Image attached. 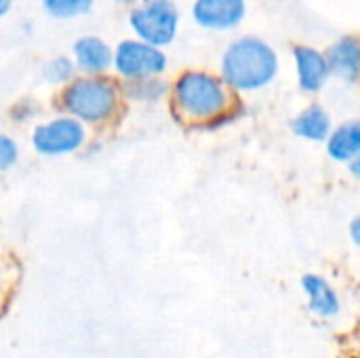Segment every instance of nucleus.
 Listing matches in <instances>:
<instances>
[{"instance_id":"1","label":"nucleus","mask_w":360,"mask_h":358,"mask_svg":"<svg viewBox=\"0 0 360 358\" xmlns=\"http://www.w3.org/2000/svg\"><path fill=\"white\" fill-rule=\"evenodd\" d=\"M169 95L173 116L188 122L192 129H198L207 120L226 112L236 101V93L219 74L198 68L184 70L171 82Z\"/></svg>"},{"instance_id":"2","label":"nucleus","mask_w":360,"mask_h":358,"mask_svg":"<svg viewBox=\"0 0 360 358\" xmlns=\"http://www.w3.org/2000/svg\"><path fill=\"white\" fill-rule=\"evenodd\" d=\"M281 74L276 49L262 36L247 34L232 40L219 61V76L234 93H257Z\"/></svg>"},{"instance_id":"3","label":"nucleus","mask_w":360,"mask_h":358,"mask_svg":"<svg viewBox=\"0 0 360 358\" xmlns=\"http://www.w3.org/2000/svg\"><path fill=\"white\" fill-rule=\"evenodd\" d=\"M122 103L120 82L105 74L74 76L59 91V108L82 124H103L118 114Z\"/></svg>"},{"instance_id":"4","label":"nucleus","mask_w":360,"mask_h":358,"mask_svg":"<svg viewBox=\"0 0 360 358\" xmlns=\"http://www.w3.org/2000/svg\"><path fill=\"white\" fill-rule=\"evenodd\" d=\"M181 13L175 0H141L129 11V27L135 38L154 46H169L179 34Z\"/></svg>"},{"instance_id":"5","label":"nucleus","mask_w":360,"mask_h":358,"mask_svg":"<svg viewBox=\"0 0 360 358\" xmlns=\"http://www.w3.org/2000/svg\"><path fill=\"white\" fill-rule=\"evenodd\" d=\"M169 68V57L165 49L154 46L139 38L120 40L114 46L112 70L122 80H139L150 76H162Z\"/></svg>"},{"instance_id":"6","label":"nucleus","mask_w":360,"mask_h":358,"mask_svg":"<svg viewBox=\"0 0 360 358\" xmlns=\"http://www.w3.org/2000/svg\"><path fill=\"white\" fill-rule=\"evenodd\" d=\"M86 129L74 116L61 114L53 120L40 122L32 131V148L36 154L46 158H59L78 152L86 143Z\"/></svg>"},{"instance_id":"7","label":"nucleus","mask_w":360,"mask_h":358,"mask_svg":"<svg viewBox=\"0 0 360 358\" xmlns=\"http://www.w3.org/2000/svg\"><path fill=\"white\" fill-rule=\"evenodd\" d=\"M192 19L209 32L236 30L247 17V0H194Z\"/></svg>"},{"instance_id":"8","label":"nucleus","mask_w":360,"mask_h":358,"mask_svg":"<svg viewBox=\"0 0 360 358\" xmlns=\"http://www.w3.org/2000/svg\"><path fill=\"white\" fill-rule=\"evenodd\" d=\"M291 55L295 63L297 87L310 95L321 93L331 78V68H329L325 51L312 44H295L291 49Z\"/></svg>"},{"instance_id":"9","label":"nucleus","mask_w":360,"mask_h":358,"mask_svg":"<svg viewBox=\"0 0 360 358\" xmlns=\"http://www.w3.org/2000/svg\"><path fill=\"white\" fill-rule=\"evenodd\" d=\"M331 78L346 84H356L360 80V36L342 34L325 49Z\"/></svg>"},{"instance_id":"10","label":"nucleus","mask_w":360,"mask_h":358,"mask_svg":"<svg viewBox=\"0 0 360 358\" xmlns=\"http://www.w3.org/2000/svg\"><path fill=\"white\" fill-rule=\"evenodd\" d=\"M72 59L82 74H108L114 61V49L99 36H80L72 44Z\"/></svg>"},{"instance_id":"11","label":"nucleus","mask_w":360,"mask_h":358,"mask_svg":"<svg viewBox=\"0 0 360 358\" xmlns=\"http://www.w3.org/2000/svg\"><path fill=\"white\" fill-rule=\"evenodd\" d=\"M289 127L293 135L304 141L325 143V139L329 137L333 129V120H331V114L321 103H310L291 118Z\"/></svg>"},{"instance_id":"12","label":"nucleus","mask_w":360,"mask_h":358,"mask_svg":"<svg viewBox=\"0 0 360 358\" xmlns=\"http://www.w3.org/2000/svg\"><path fill=\"white\" fill-rule=\"evenodd\" d=\"M325 150L331 160L348 165L360 154V118H350L331 129L325 139Z\"/></svg>"},{"instance_id":"13","label":"nucleus","mask_w":360,"mask_h":358,"mask_svg":"<svg viewBox=\"0 0 360 358\" xmlns=\"http://www.w3.org/2000/svg\"><path fill=\"white\" fill-rule=\"evenodd\" d=\"M302 289L308 295V306L316 317L329 319L340 312V298L327 279L319 274H306L302 279Z\"/></svg>"},{"instance_id":"14","label":"nucleus","mask_w":360,"mask_h":358,"mask_svg":"<svg viewBox=\"0 0 360 358\" xmlns=\"http://www.w3.org/2000/svg\"><path fill=\"white\" fill-rule=\"evenodd\" d=\"M122 97L137 101V103H158L171 91V84L162 80V76H150L139 80H122L120 84Z\"/></svg>"},{"instance_id":"15","label":"nucleus","mask_w":360,"mask_h":358,"mask_svg":"<svg viewBox=\"0 0 360 358\" xmlns=\"http://www.w3.org/2000/svg\"><path fill=\"white\" fill-rule=\"evenodd\" d=\"M40 6L55 21H72L89 15L95 0H40Z\"/></svg>"},{"instance_id":"16","label":"nucleus","mask_w":360,"mask_h":358,"mask_svg":"<svg viewBox=\"0 0 360 358\" xmlns=\"http://www.w3.org/2000/svg\"><path fill=\"white\" fill-rule=\"evenodd\" d=\"M76 63L72 57L68 55H57V57H51L42 63L40 68V74H42V80L49 82V84H55V87H63L68 84L74 76H76Z\"/></svg>"},{"instance_id":"17","label":"nucleus","mask_w":360,"mask_h":358,"mask_svg":"<svg viewBox=\"0 0 360 358\" xmlns=\"http://www.w3.org/2000/svg\"><path fill=\"white\" fill-rule=\"evenodd\" d=\"M245 114H247L245 103H243L240 99H236V101L226 110V112H221V114H217L215 118L207 120V122H205V124H200L196 131H219V129H226V127L234 124L236 120H240Z\"/></svg>"},{"instance_id":"18","label":"nucleus","mask_w":360,"mask_h":358,"mask_svg":"<svg viewBox=\"0 0 360 358\" xmlns=\"http://www.w3.org/2000/svg\"><path fill=\"white\" fill-rule=\"evenodd\" d=\"M19 160V146L13 137L0 133V173L13 169Z\"/></svg>"},{"instance_id":"19","label":"nucleus","mask_w":360,"mask_h":358,"mask_svg":"<svg viewBox=\"0 0 360 358\" xmlns=\"http://www.w3.org/2000/svg\"><path fill=\"white\" fill-rule=\"evenodd\" d=\"M36 114H38V106H36V101H32V99H19V101H15V103L8 108L11 120H13V122H19V124L32 120Z\"/></svg>"},{"instance_id":"20","label":"nucleus","mask_w":360,"mask_h":358,"mask_svg":"<svg viewBox=\"0 0 360 358\" xmlns=\"http://www.w3.org/2000/svg\"><path fill=\"white\" fill-rule=\"evenodd\" d=\"M350 238H352V243L360 249V213L350 222Z\"/></svg>"},{"instance_id":"21","label":"nucleus","mask_w":360,"mask_h":358,"mask_svg":"<svg viewBox=\"0 0 360 358\" xmlns=\"http://www.w3.org/2000/svg\"><path fill=\"white\" fill-rule=\"evenodd\" d=\"M348 173H350L356 181H360V154L354 158V160H350V162H348Z\"/></svg>"},{"instance_id":"22","label":"nucleus","mask_w":360,"mask_h":358,"mask_svg":"<svg viewBox=\"0 0 360 358\" xmlns=\"http://www.w3.org/2000/svg\"><path fill=\"white\" fill-rule=\"evenodd\" d=\"M13 8V0H0V19L6 17Z\"/></svg>"},{"instance_id":"23","label":"nucleus","mask_w":360,"mask_h":358,"mask_svg":"<svg viewBox=\"0 0 360 358\" xmlns=\"http://www.w3.org/2000/svg\"><path fill=\"white\" fill-rule=\"evenodd\" d=\"M116 2H118L120 6H127V8H133V6H135V4H139L141 0H116Z\"/></svg>"}]
</instances>
